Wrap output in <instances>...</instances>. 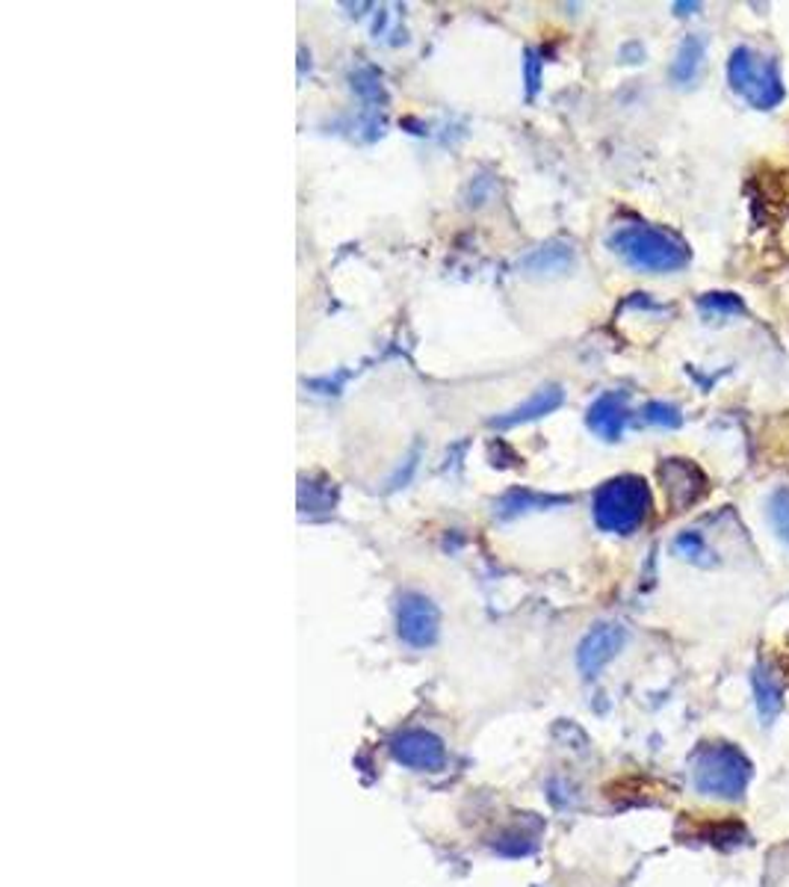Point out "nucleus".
<instances>
[{"instance_id": "obj_1", "label": "nucleus", "mask_w": 789, "mask_h": 887, "mask_svg": "<svg viewBox=\"0 0 789 887\" xmlns=\"http://www.w3.org/2000/svg\"><path fill=\"white\" fill-rule=\"evenodd\" d=\"M692 787L707 799L742 802L755 766L734 743H704L692 755Z\"/></svg>"}, {"instance_id": "obj_2", "label": "nucleus", "mask_w": 789, "mask_h": 887, "mask_svg": "<svg viewBox=\"0 0 789 887\" xmlns=\"http://www.w3.org/2000/svg\"><path fill=\"white\" fill-rule=\"evenodd\" d=\"M609 246L641 273H677L692 261L684 240L654 225H624L609 238Z\"/></svg>"}, {"instance_id": "obj_3", "label": "nucleus", "mask_w": 789, "mask_h": 887, "mask_svg": "<svg viewBox=\"0 0 789 887\" xmlns=\"http://www.w3.org/2000/svg\"><path fill=\"white\" fill-rule=\"evenodd\" d=\"M650 512L648 483L641 476L624 474L615 480H606L595 492L591 501V515L595 524L604 533L613 536H633L645 524Z\"/></svg>"}, {"instance_id": "obj_4", "label": "nucleus", "mask_w": 789, "mask_h": 887, "mask_svg": "<svg viewBox=\"0 0 789 887\" xmlns=\"http://www.w3.org/2000/svg\"><path fill=\"white\" fill-rule=\"evenodd\" d=\"M730 89L742 95L755 110H775L787 98L778 62L760 57L751 48H734L728 60Z\"/></svg>"}, {"instance_id": "obj_5", "label": "nucleus", "mask_w": 789, "mask_h": 887, "mask_svg": "<svg viewBox=\"0 0 789 887\" xmlns=\"http://www.w3.org/2000/svg\"><path fill=\"white\" fill-rule=\"evenodd\" d=\"M391 755L396 764L408 766L414 773H438L447 766V748L429 730H403L391 739Z\"/></svg>"}, {"instance_id": "obj_6", "label": "nucleus", "mask_w": 789, "mask_h": 887, "mask_svg": "<svg viewBox=\"0 0 789 887\" xmlns=\"http://www.w3.org/2000/svg\"><path fill=\"white\" fill-rule=\"evenodd\" d=\"M438 606L423 595H403L399 609H396V627L399 639L412 648H429L438 639Z\"/></svg>"}, {"instance_id": "obj_7", "label": "nucleus", "mask_w": 789, "mask_h": 887, "mask_svg": "<svg viewBox=\"0 0 789 887\" xmlns=\"http://www.w3.org/2000/svg\"><path fill=\"white\" fill-rule=\"evenodd\" d=\"M624 639H627V633H624L621 624H595L577 648L579 672L586 677L600 675L618 657V651L624 648Z\"/></svg>"}, {"instance_id": "obj_8", "label": "nucleus", "mask_w": 789, "mask_h": 887, "mask_svg": "<svg viewBox=\"0 0 789 887\" xmlns=\"http://www.w3.org/2000/svg\"><path fill=\"white\" fill-rule=\"evenodd\" d=\"M627 421H630V409H627L624 394L609 391V394H600L595 403L588 405L586 423L597 439L621 441L624 430H627Z\"/></svg>"}, {"instance_id": "obj_9", "label": "nucleus", "mask_w": 789, "mask_h": 887, "mask_svg": "<svg viewBox=\"0 0 789 887\" xmlns=\"http://www.w3.org/2000/svg\"><path fill=\"white\" fill-rule=\"evenodd\" d=\"M659 476H662L668 497L675 501L677 510H684V506H689V503L701 497L704 476L692 462H686V458H668L666 465L659 467Z\"/></svg>"}, {"instance_id": "obj_10", "label": "nucleus", "mask_w": 789, "mask_h": 887, "mask_svg": "<svg viewBox=\"0 0 789 887\" xmlns=\"http://www.w3.org/2000/svg\"><path fill=\"white\" fill-rule=\"evenodd\" d=\"M562 403H565V391H562L559 385H544L538 387L524 405H515L512 412L494 417L492 426H497V430H509V426H518V423L538 421L544 414L556 412Z\"/></svg>"}, {"instance_id": "obj_11", "label": "nucleus", "mask_w": 789, "mask_h": 887, "mask_svg": "<svg viewBox=\"0 0 789 887\" xmlns=\"http://www.w3.org/2000/svg\"><path fill=\"white\" fill-rule=\"evenodd\" d=\"M751 689H755V704H757V716L763 722L766 728L775 725V719L781 716L783 710V684L778 681L772 668L760 663L751 675Z\"/></svg>"}, {"instance_id": "obj_12", "label": "nucleus", "mask_w": 789, "mask_h": 887, "mask_svg": "<svg viewBox=\"0 0 789 887\" xmlns=\"http://www.w3.org/2000/svg\"><path fill=\"white\" fill-rule=\"evenodd\" d=\"M704 53H707V44H704L701 36H686L684 44L677 48L675 62H671V78H675V83L686 87V83H692L698 78V71L704 65Z\"/></svg>"}, {"instance_id": "obj_13", "label": "nucleus", "mask_w": 789, "mask_h": 887, "mask_svg": "<svg viewBox=\"0 0 789 887\" xmlns=\"http://www.w3.org/2000/svg\"><path fill=\"white\" fill-rule=\"evenodd\" d=\"M574 264V252L570 246H562V243H550V246L535 249L533 255L524 261L526 273L535 275H550V273H565L568 266Z\"/></svg>"}, {"instance_id": "obj_14", "label": "nucleus", "mask_w": 789, "mask_h": 887, "mask_svg": "<svg viewBox=\"0 0 789 887\" xmlns=\"http://www.w3.org/2000/svg\"><path fill=\"white\" fill-rule=\"evenodd\" d=\"M675 554L680 556V560H686V563L701 565V568L716 565V556L710 554V547H707L701 533H695V530H686V533H680V536L675 538Z\"/></svg>"}, {"instance_id": "obj_15", "label": "nucleus", "mask_w": 789, "mask_h": 887, "mask_svg": "<svg viewBox=\"0 0 789 887\" xmlns=\"http://www.w3.org/2000/svg\"><path fill=\"white\" fill-rule=\"evenodd\" d=\"M645 421L650 426H659V430H680L684 426V414L677 409L675 403H662V400H654V403L645 405Z\"/></svg>"}, {"instance_id": "obj_16", "label": "nucleus", "mask_w": 789, "mask_h": 887, "mask_svg": "<svg viewBox=\"0 0 789 887\" xmlns=\"http://www.w3.org/2000/svg\"><path fill=\"white\" fill-rule=\"evenodd\" d=\"M769 521H772L778 538L789 547V485L772 492V497H769Z\"/></svg>"}, {"instance_id": "obj_17", "label": "nucleus", "mask_w": 789, "mask_h": 887, "mask_svg": "<svg viewBox=\"0 0 789 887\" xmlns=\"http://www.w3.org/2000/svg\"><path fill=\"white\" fill-rule=\"evenodd\" d=\"M701 311L704 314L734 316L746 311V302L737 293H707V296H701Z\"/></svg>"}, {"instance_id": "obj_18", "label": "nucleus", "mask_w": 789, "mask_h": 887, "mask_svg": "<svg viewBox=\"0 0 789 887\" xmlns=\"http://www.w3.org/2000/svg\"><path fill=\"white\" fill-rule=\"evenodd\" d=\"M538 57H535L533 51L526 53V92H529V98L538 92V83H542V74H538Z\"/></svg>"}, {"instance_id": "obj_19", "label": "nucleus", "mask_w": 789, "mask_h": 887, "mask_svg": "<svg viewBox=\"0 0 789 887\" xmlns=\"http://www.w3.org/2000/svg\"><path fill=\"white\" fill-rule=\"evenodd\" d=\"M675 9H677V16H689V9H698V3H675Z\"/></svg>"}]
</instances>
